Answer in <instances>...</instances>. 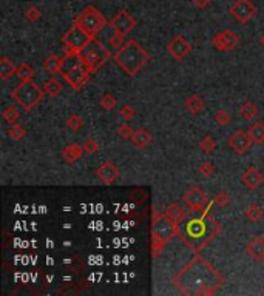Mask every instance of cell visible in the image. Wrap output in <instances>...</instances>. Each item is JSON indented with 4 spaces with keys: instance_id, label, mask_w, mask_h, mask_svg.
<instances>
[{
    "instance_id": "277c9868",
    "label": "cell",
    "mask_w": 264,
    "mask_h": 296,
    "mask_svg": "<svg viewBox=\"0 0 264 296\" xmlns=\"http://www.w3.org/2000/svg\"><path fill=\"white\" fill-rule=\"evenodd\" d=\"M64 79L68 82V85L79 91V89L90 81V76H91V70L90 67L87 65L85 62H82L79 59V56H67L64 57V65H62L60 70Z\"/></svg>"
},
{
    "instance_id": "d6a6232c",
    "label": "cell",
    "mask_w": 264,
    "mask_h": 296,
    "mask_svg": "<svg viewBox=\"0 0 264 296\" xmlns=\"http://www.w3.org/2000/svg\"><path fill=\"white\" fill-rule=\"evenodd\" d=\"M199 148L203 150V153H206V154L213 153V151H215V148H217L215 139H213L212 136H204L203 139H201V142H199Z\"/></svg>"
},
{
    "instance_id": "ab89813d",
    "label": "cell",
    "mask_w": 264,
    "mask_h": 296,
    "mask_svg": "<svg viewBox=\"0 0 264 296\" xmlns=\"http://www.w3.org/2000/svg\"><path fill=\"white\" fill-rule=\"evenodd\" d=\"M213 202H215L218 207H225V205L230 202V196L225 191H220L215 196V199H213Z\"/></svg>"
},
{
    "instance_id": "9a60e30c",
    "label": "cell",
    "mask_w": 264,
    "mask_h": 296,
    "mask_svg": "<svg viewBox=\"0 0 264 296\" xmlns=\"http://www.w3.org/2000/svg\"><path fill=\"white\" fill-rule=\"evenodd\" d=\"M96 176L102 184L111 185L119 179V169L111 161H107L102 165H99V169L96 170Z\"/></svg>"
},
{
    "instance_id": "f546056e",
    "label": "cell",
    "mask_w": 264,
    "mask_h": 296,
    "mask_svg": "<svg viewBox=\"0 0 264 296\" xmlns=\"http://www.w3.org/2000/svg\"><path fill=\"white\" fill-rule=\"evenodd\" d=\"M14 76H17L20 81L33 79V77H34V68L30 65V63L23 62V63H20V65L16 68V74H14Z\"/></svg>"
},
{
    "instance_id": "f6af8a7d",
    "label": "cell",
    "mask_w": 264,
    "mask_h": 296,
    "mask_svg": "<svg viewBox=\"0 0 264 296\" xmlns=\"http://www.w3.org/2000/svg\"><path fill=\"white\" fill-rule=\"evenodd\" d=\"M263 293H264V290H263Z\"/></svg>"
},
{
    "instance_id": "4dcf8cb0",
    "label": "cell",
    "mask_w": 264,
    "mask_h": 296,
    "mask_svg": "<svg viewBox=\"0 0 264 296\" xmlns=\"http://www.w3.org/2000/svg\"><path fill=\"white\" fill-rule=\"evenodd\" d=\"M99 105L102 107L105 111H113L116 108V105H118V100H116V97L113 96L111 93H105L102 97L99 99Z\"/></svg>"
},
{
    "instance_id": "f35d334b",
    "label": "cell",
    "mask_w": 264,
    "mask_h": 296,
    "mask_svg": "<svg viewBox=\"0 0 264 296\" xmlns=\"http://www.w3.org/2000/svg\"><path fill=\"white\" fill-rule=\"evenodd\" d=\"M198 170H199V173L203 174V176L209 177V176H212L213 173H215V167H213V164L210 161H204L203 164L198 167Z\"/></svg>"
},
{
    "instance_id": "d590c367",
    "label": "cell",
    "mask_w": 264,
    "mask_h": 296,
    "mask_svg": "<svg viewBox=\"0 0 264 296\" xmlns=\"http://www.w3.org/2000/svg\"><path fill=\"white\" fill-rule=\"evenodd\" d=\"M23 16H25V19L30 20V22H37L41 19V9L37 6H34V5H31V6H28L27 9H25Z\"/></svg>"
},
{
    "instance_id": "2e32d148",
    "label": "cell",
    "mask_w": 264,
    "mask_h": 296,
    "mask_svg": "<svg viewBox=\"0 0 264 296\" xmlns=\"http://www.w3.org/2000/svg\"><path fill=\"white\" fill-rule=\"evenodd\" d=\"M209 209L210 207H207V210L204 211V214H203V217H199V219H192V221H188L187 222V225H185V235L190 238V239H201L204 235H206V231H207V225H206V222H204V219L207 217V211H209Z\"/></svg>"
},
{
    "instance_id": "1f68e13d",
    "label": "cell",
    "mask_w": 264,
    "mask_h": 296,
    "mask_svg": "<svg viewBox=\"0 0 264 296\" xmlns=\"http://www.w3.org/2000/svg\"><path fill=\"white\" fill-rule=\"evenodd\" d=\"M65 125L68 127V130H71V131H79L81 128L84 127V119L81 118L79 114H70L68 118H67V122H65Z\"/></svg>"
},
{
    "instance_id": "8992f818",
    "label": "cell",
    "mask_w": 264,
    "mask_h": 296,
    "mask_svg": "<svg viewBox=\"0 0 264 296\" xmlns=\"http://www.w3.org/2000/svg\"><path fill=\"white\" fill-rule=\"evenodd\" d=\"M79 59L85 62L93 73H96L99 68H102L105 63L111 59V51L99 41V39L93 37L81 51H79Z\"/></svg>"
},
{
    "instance_id": "30bf717a",
    "label": "cell",
    "mask_w": 264,
    "mask_h": 296,
    "mask_svg": "<svg viewBox=\"0 0 264 296\" xmlns=\"http://www.w3.org/2000/svg\"><path fill=\"white\" fill-rule=\"evenodd\" d=\"M212 45L218 51L229 53V51H233L238 45H240V36L232 30H222L212 37Z\"/></svg>"
},
{
    "instance_id": "ee69618b",
    "label": "cell",
    "mask_w": 264,
    "mask_h": 296,
    "mask_svg": "<svg viewBox=\"0 0 264 296\" xmlns=\"http://www.w3.org/2000/svg\"><path fill=\"white\" fill-rule=\"evenodd\" d=\"M260 43H261V46H264V34H263L261 39H260Z\"/></svg>"
},
{
    "instance_id": "d4e9b609",
    "label": "cell",
    "mask_w": 264,
    "mask_h": 296,
    "mask_svg": "<svg viewBox=\"0 0 264 296\" xmlns=\"http://www.w3.org/2000/svg\"><path fill=\"white\" fill-rule=\"evenodd\" d=\"M42 88H44L45 94H48L49 97H56L62 93V84L56 79V77H49V79H46Z\"/></svg>"
},
{
    "instance_id": "4fadbf2b",
    "label": "cell",
    "mask_w": 264,
    "mask_h": 296,
    "mask_svg": "<svg viewBox=\"0 0 264 296\" xmlns=\"http://www.w3.org/2000/svg\"><path fill=\"white\" fill-rule=\"evenodd\" d=\"M182 202L192 211H203L207 204V195L201 187H193L182 196Z\"/></svg>"
},
{
    "instance_id": "74e56055",
    "label": "cell",
    "mask_w": 264,
    "mask_h": 296,
    "mask_svg": "<svg viewBox=\"0 0 264 296\" xmlns=\"http://www.w3.org/2000/svg\"><path fill=\"white\" fill-rule=\"evenodd\" d=\"M134 114H136V110H134L132 105H129V104H125V105H122V107L119 108V116H121V118H124L125 121L133 119Z\"/></svg>"
},
{
    "instance_id": "7402d4cb",
    "label": "cell",
    "mask_w": 264,
    "mask_h": 296,
    "mask_svg": "<svg viewBox=\"0 0 264 296\" xmlns=\"http://www.w3.org/2000/svg\"><path fill=\"white\" fill-rule=\"evenodd\" d=\"M62 65H64V57H59L56 54H51L49 57H46L42 63L44 70L48 74H57L62 70Z\"/></svg>"
},
{
    "instance_id": "484cf974",
    "label": "cell",
    "mask_w": 264,
    "mask_h": 296,
    "mask_svg": "<svg viewBox=\"0 0 264 296\" xmlns=\"http://www.w3.org/2000/svg\"><path fill=\"white\" fill-rule=\"evenodd\" d=\"M249 136L254 140V144H261L264 142V124L255 122L254 125H250L249 128Z\"/></svg>"
},
{
    "instance_id": "ac0fdd59",
    "label": "cell",
    "mask_w": 264,
    "mask_h": 296,
    "mask_svg": "<svg viewBox=\"0 0 264 296\" xmlns=\"http://www.w3.org/2000/svg\"><path fill=\"white\" fill-rule=\"evenodd\" d=\"M130 140H132V144L136 148L142 150V148H145V147H148L150 144H152L153 134H152V131H150V130H147V128H139V130H136L133 133Z\"/></svg>"
},
{
    "instance_id": "8fae6325",
    "label": "cell",
    "mask_w": 264,
    "mask_h": 296,
    "mask_svg": "<svg viewBox=\"0 0 264 296\" xmlns=\"http://www.w3.org/2000/svg\"><path fill=\"white\" fill-rule=\"evenodd\" d=\"M136 25H137L136 19L127 9H121L110 22V27L122 36H127L129 33H132L136 28Z\"/></svg>"
},
{
    "instance_id": "e575fe53",
    "label": "cell",
    "mask_w": 264,
    "mask_h": 296,
    "mask_svg": "<svg viewBox=\"0 0 264 296\" xmlns=\"http://www.w3.org/2000/svg\"><path fill=\"white\" fill-rule=\"evenodd\" d=\"M230 121H232L230 114H229L227 111H225V110L217 111V114H215V122H217L220 127H229Z\"/></svg>"
},
{
    "instance_id": "44dd1931",
    "label": "cell",
    "mask_w": 264,
    "mask_h": 296,
    "mask_svg": "<svg viewBox=\"0 0 264 296\" xmlns=\"http://www.w3.org/2000/svg\"><path fill=\"white\" fill-rule=\"evenodd\" d=\"M184 107H185V110L190 113V114H201L204 111V108H206V104H204V100H203V97H199L198 94H192V96H188V97H185V100H184Z\"/></svg>"
},
{
    "instance_id": "ba28073f",
    "label": "cell",
    "mask_w": 264,
    "mask_h": 296,
    "mask_svg": "<svg viewBox=\"0 0 264 296\" xmlns=\"http://www.w3.org/2000/svg\"><path fill=\"white\" fill-rule=\"evenodd\" d=\"M91 36H88L81 27L73 23V27L62 36L60 42L65 48V54L67 56H78L79 51L91 41Z\"/></svg>"
},
{
    "instance_id": "7a4b0ae2",
    "label": "cell",
    "mask_w": 264,
    "mask_h": 296,
    "mask_svg": "<svg viewBox=\"0 0 264 296\" xmlns=\"http://www.w3.org/2000/svg\"><path fill=\"white\" fill-rule=\"evenodd\" d=\"M115 62L129 76L134 77L150 62V53L132 39L118 49Z\"/></svg>"
},
{
    "instance_id": "5bb4252c",
    "label": "cell",
    "mask_w": 264,
    "mask_h": 296,
    "mask_svg": "<svg viewBox=\"0 0 264 296\" xmlns=\"http://www.w3.org/2000/svg\"><path fill=\"white\" fill-rule=\"evenodd\" d=\"M227 144L236 154H244V153H247L250 150V147H252V144H254V140L250 139L249 133H244L243 130H238L229 137Z\"/></svg>"
},
{
    "instance_id": "cb8c5ba5",
    "label": "cell",
    "mask_w": 264,
    "mask_h": 296,
    "mask_svg": "<svg viewBox=\"0 0 264 296\" xmlns=\"http://www.w3.org/2000/svg\"><path fill=\"white\" fill-rule=\"evenodd\" d=\"M166 213L172 217V219H173L175 222H178V224H181V222L185 219V217H187V211H185V209H182L181 205H179V204H176V202L167 205Z\"/></svg>"
},
{
    "instance_id": "8d00e7d4",
    "label": "cell",
    "mask_w": 264,
    "mask_h": 296,
    "mask_svg": "<svg viewBox=\"0 0 264 296\" xmlns=\"http://www.w3.org/2000/svg\"><path fill=\"white\" fill-rule=\"evenodd\" d=\"M133 133H134L133 128H132L129 124H122V125H119V128H118V136H119L121 139H124V140L132 139Z\"/></svg>"
},
{
    "instance_id": "7bdbcfd3",
    "label": "cell",
    "mask_w": 264,
    "mask_h": 296,
    "mask_svg": "<svg viewBox=\"0 0 264 296\" xmlns=\"http://www.w3.org/2000/svg\"><path fill=\"white\" fill-rule=\"evenodd\" d=\"M212 0H192V3L198 8V9H204L210 5Z\"/></svg>"
},
{
    "instance_id": "836d02e7",
    "label": "cell",
    "mask_w": 264,
    "mask_h": 296,
    "mask_svg": "<svg viewBox=\"0 0 264 296\" xmlns=\"http://www.w3.org/2000/svg\"><path fill=\"white\" fill-rule=\"evenodd\" d=\"M8 136L11 137V139H14V140H22L23 137H25V134H27V130L22 127V125H19V124H14V125H11V128H8Z\"/></svg>"
},
{
    "instance_id": "ffe728a7",
    "label": "cell",
    "mask_w": 264,
    "mask_h": 296,
    "mask_svg": "<svg viewBox=\"0 0 264 296\" xmlns=\"http://www.w3.org/2000/svg\"><path fill=\"white\" fill-rule=\"evenodd\" d=\"M84 145H79V144H70L67 145L64 150H62V158H64V161L67 164H74L78 162L82 154H84Z\"/></svg>"
},
{
    "instance_id": "60d3db41",
    "label": "cell",
    "mask_w": 264,
    "mask_h": 296,
    "mask_svg": "<svg viewBox=\"0 0 264 296\" xmlns=\"http://www.w3.org/2000/svg\"><path fill=\"white\" fill-rule=\"evenodd\" d=\"M97 150H99V145H97V142H96L94 139H87V140H85L84 151H85L87 154H94Z\"/></svg>"
},
{
    "instance_id": "9c48e42d",
    "label": "cell",
    "mask_w": 264,
    "mask_h": 296,
    "mask_svg": "<svg viewBox=\"0 0 264 296\" xmlns=\"http://www.w3.org/2000/svg\"><path fill=\"white\" fill-rule=\"evenodd\" d=\"M229 12L238 23L244 25L249 20H252V17L257 14V6L254 5L252 0H235Z\"/></svg>"
},
{
    "instance_id": "5b68a950",
    "label": "cell",
    "mask_w": 264,
    "mask_h": 296,
    "mask_svg": "<svg viewBox=\"0 0 264 296\" xmlns=\"http://www.w3.org/2000/svg\"><path fill=\"white\" fill-rule=\"evenodd\" d=\"M44 88H41L33 79L20 81V84L9 93L11 99L25 111H31L44 99Z\"/></svg>"
},
{
    "instance_id": "4316f807",
    "label": "cell",
    "mask_w": 264,
    "mask_h": 296,
    "mask_svg": "<svg viewBox=\"0 0 264 296\" xmlns=\"http://www.w3.org/2000/svg\"><path fill=\"white\" fill-rule=\"evenodd\" d=\"M240 116L244 121H254L258 116V108L252 104V102H244L240 107Z\"/></svg>"
},
{
    "instance_id": "603a6c76",
    "label": "cell",
    "mask_w": 264,
    "mask_h": 296,
    "mask_svg": "<svg viewBox=\"0 0 264 296\" xmlns=\"http://www.w3.org/2000/svg\"><path fill=\"white\" fill-rule=\"evenodd\" d=\"M16 68L17 67L14 65V62L3 56L2 59H0V79L8 81L12 74H16Z\"/></svg>"
},
{
    "instance_id": "83f0119b",
    "label": "cell",
    "mask_w": 264,
    "mask_h": 296,
    "mask_svg": "<svg viewBox=\"0 0 264 296\" xmlns=\"http://www.w3.org/2000/svg\"><path fill=\"white\" fill-rule=\"evenodd\" d=\"M244 214H246V217H247L249 221H252V222H260V221L263 219V216H264V211H263V209L260 207V205H257V204H250L249 207L246 209Z\"/></svg>"
},
{
    "instance_id": "e0dca14e",
    "label": "cell",
    "mask_w": 264,
    "mask_h": 296,
    "mask_svg": "<svg viewBox=\"0 0 264 296\" xmlns=\"http://www.w3.org/2000/svg\"><path fill=\"white\" fill-rule=\"evenodd\" d=\"M241 182L249 190H257L264 182V174L257 169V167H249V169L241 174Z\"/></svg>"
},
{
    "instance_id": "52a82bcc",
    "label": "cell",
    "mask_w": 264,
    "mask_h": 296,
    "mask_svg": "<svg viewBox=\"0 0 264 296\" xmlns=\"http://www.w3.org/2000/svg\"><path fill=\"white\" fill-rule=\"evenodd\" d=\"M74 25L81 27L88 36L96 37L100 31L104 30V27H107V19L104 17L102 12H100L99 9H96L94 6H87L76 16V19H74Z\"/></svg>"
},
{
    "instance_id": "7c38bea8",
    "label": "cell",
    "mask_w": 264,
    "mask_h": 296,
    "mask_svg": "<svg viewBox=\"0 0 264 296\" xmlns=\"http://www.w3.org/2000/svg\"><path fill=\"white\" fill-rule=\"evenodd\" d=\"M167 51L175 60H184L185 57L190 56L192 45L184 36H175L167 43Z\"/></svg>"
},
{
    "instance_id": "b9f144b4",
    "label": "cell",
    "mask_w": 264,
    "mask_h": 296,
    "mask_svg": "<svg viewBox=\"0 0 264 296\" xmlns=\"http://www.w3.org/2000/svg\"><path fill=\"white\" fill-rule=\"evenodd\" d=\"M110 43H111V46H113V48L119 49V48L124 45V36L115 31V34H113V36L110 37Z\"/></svg>"
},
{
    "instance_id": "f1b7e54d",
    "label": "cell",
    "mask_w": 264,
    "mask_h": 296,
    "mask_svg": "<svg viewBox=\"0 0 264 296\" xmlns=\"http://www.w3.org/2000/svg\"><path fill=\"white\" fill-rule=\"evenodd\" d=\"M2 118H3V121H5L6 124L14 125V124L19 121V118H20V113H19L17 107L8 105V107H5L3 111H2Z\"/></svg>"
},
{
    "instance_id": "6da1fadb",
    "label": "cell",
    "mask_w": 264,
    "mask_h": 296,
    "mask_svg": "<svg viewBox=\"0 0 264 296\" xmlns=\"http://www.w3.org/2000/svg\"><path fill=\"white\" fill-rule=\"evenodd\" d=\"M222 284L224 278L199 254L173 278V286L188 296L215 295Z\"/></svg>"
},
{
    "instance_id": "d6986e66",
    "label": "cell",
    "mask_w": 264,
    "mask_h": 296,
    "mask_svg": "<svg viewBox=\"0 0 264 296\" xmlns=\"http://www.w3.org/2000/svg\"><path fill=\"white\" fill-rule=\"evenodd\" d=\"M246 253H249L255 261H264V238L255 236L252 241L247 244Z\"/></svg>"
},
{
    "instance_id": "3957f363",
    "label": "cell",
    "mask_w": 264,
    "mask_h": 296,
    "mask_svg": "<svg viewBox=\"0 0 264 296\" xmlns=\"http://www.w3.org/2000/svg\"><path fill=\"white\" fill-rule=\"evenodd\" d=\"M176 235H179V224L164 213H155L152 222V254L155 258L162 253L166 244Z\"/></svg>"
}]
</instances>
